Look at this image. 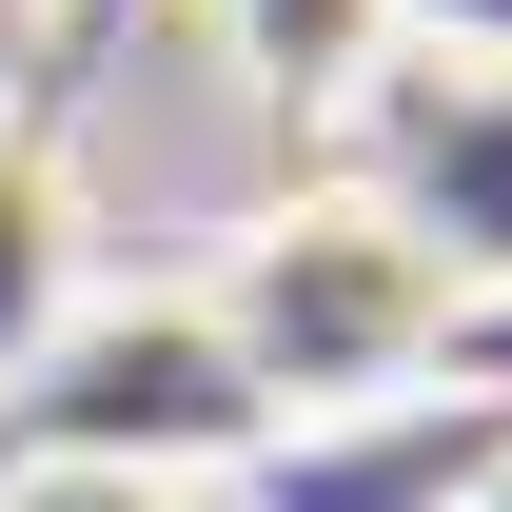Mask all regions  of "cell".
Wrapping results in <instances>:
<instances>
[{"label": "cell", "instance_id": "obj_1", "mask_svg": "<svg viewBox=\"0 0 512 512\" xmlns=\"http://www.w3.org/2000/svg\"><path fill=\"white\" fill-rule=\"evenodd\" d=\"M197 316H217V355L256 375L276 453L296 434H394L434 375H473V256H453L375 158H316V178H276V197L217 217Z\"/></svg>", "mask_w": 512, "mask_h": 512}, {"label": "cell", "instance_id": "obj_2", "mask_svg": "<svg viewBox=\"0 0 512 512\" xmlns=\"http://www.w3.org/2000/svg\"><path fill=\"white\" fill-rule=\"evenodd\" d=\"M0 453H99V473L217 493V473H276V414H256V375L217 355L197 276H138V296L99 276V296H79V335L0 394Z\"/></svg>", "mask_w": 512, "mask_h": 512}, {"label": "cell", "instance_id": "obj_3", "mask_svg": "<svg viewBox=\"0 0 512 512\" xmlns=\"http://www.w3.org/2000/svg\"><path fill=\"white\" fill-rule=\"evenodd\" d=\"M79 296H99V197L40 119H0V394L79 335Z\"/></svg>", "mask_w": 512, "mask_h": 512}, {"label": "cell", "instance_id": "obj_4", "mask_svg": "<svg viewBox=\"0 0 512 512\" xmlns=\"http://www.w3.org/2000/svg\"><path fill=\"white\" fill-rule=\"evenodd\" d=\"M197 20H217V60H237L256 119L355 138V119L394 99V0H197Z\"/></svg>", "mask_w": 512, "mask_h": 512}, {"label": "cell", "instance_id": "obj_5", "mask_svg": "<svg viewBox=\"0 0 512 512\" xmlns=\"http://www.w3.org/2000/svg\"><path fill=\"white\" fill-rule=\"evenodd\" d=\"M0 512H217V493H158V473H99V453H0Z\"/></svg>", "mask_w": 512, "mask_h": 512}, {"label": "cell", "instance_id": "obj_6", "mask_svg": "<svg viewBox=\"0 0 512 512\" xmlns=\"http://www.w3.org/2000/svg\"><path fill=\"white\" fill-rule=\"evenodd\" d=\"M394 60H434V79H512V0H394Z\"/></svg>", "mask_w": 512, "mask_h": 512}, {"label": "cell", "instance_id": "obj_7", "mask_svg": "<svg viewBox=\"0 0 512 512\" xmlns=\"http://www.w3.org/2000/svg\"><path fill=\"white\" fill-rule=\"evenodd\" d=\"M453 512H512V434H493V453H473V473H453Z\"/></svg>", "mask_w": 512, "mask_h": 512}]
</instances>
